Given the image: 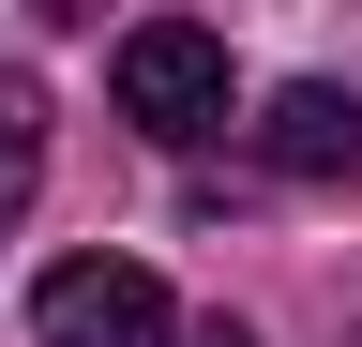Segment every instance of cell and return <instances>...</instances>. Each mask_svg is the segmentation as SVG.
<instances>
[{"label":"cell","mask_w":362,"mask_h":347,"mask_svg":"<svg viewBox=\"0 0 362 347\" xmlns=\"http://www.w3.org/2000/svg\"><path fill=\"white\" fill-rule=\"evenodd\" d=\"M197 347H257V332H242V317H211V332H197Z\"/></svg>","instance_id":"5b68a950"},{"label":"cell","mask_w":362,"mask_h":347,"mask_svg":"<svg viewBox=\"0 0 362 347\" xmlns=\"http://www.w3.org/2000/svg\"><path fill=\"white\" fill-rule=\"evenodd\" d=\"M257 151H272V166H302V182H332V166H362V106L302 76V91H272V121H257Z\"/></svg>","instance_id":"3957f363"},{"label":"cell","mask_w":362,"mask_h":347,"mask_svg":"<svg viewBox=\"0 0 362 347\" xmlns=\"http://www.w3.org/2000/svg\"><path fill=\"white\" fill-rule=\"evenodd\" d=\"M30 182H45V91H30V76H0V227L30 211Z\"/></svg>","instance_id":"277c9868"},{"label":"cell","mask_w":362,"mask_h":347,"mask_svg":"<svg viewBox=\"0 0 362 347\" xmlns=\"http://www.w3.org/2000/svg\"><path fill=\"white\" fill-rule=\"evenodd\" d=\"M166 287L136 272V257H61V272L30 287V347H166Z\"/></svg>","instance_id":"7a4b0ae2"},{"label":"cell","mask_w":362,"mask_h":347,"mask_svg":"<svg viewBox=\"0 0 362 347\" xmlns=\"http://www.w3.org/2000/svg\"><path fill=\"white\" fill-rule=\"evenodd\" d=\"M106 91H121V121H136V136H166V151L226 136V30H197V16L121 30V46H106Z\"/></svg>","instance_id":"6da1fadb"}]
</instances>
